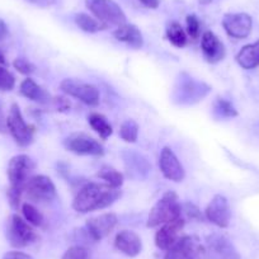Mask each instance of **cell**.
<instances>
[{
    "label": "cell",
    "mask_w": 259,
    "mask_h": 259,
    "mask_svg": "<svg viewBox=\"0 0 259 259\" xmlns=\"http://www.w3.org/2000/svg\"><path fill=\"white\" fill-rule=\"evenodd\" d=\"M121 194V189L107 183H88L75 196L73 208L79 213L102 210L113 205Z\"/></svg>",
    "instance_id": "1"
},
{
    "label": "cell",
    "mask_w": 259,
    "mask_h": 259,
    "mask_svg": "<svg viewBox=\"0 0 259 259\" xmlns=\"http://www.w3.org/2000/svg\"><path fill=\"white\" fill-rule=\"evenodd\" d=\"M182 218V205L178 194L173 191H168L163 197L153 206L148 218V228H158L170 221Z\"/></svg>",
    "instance_id": "2"
},
{
    "label": "cell",
    "mask_w": 259,
    "mask_h": 259,
    "mask_svg": "<svg viewBox=\"0 0 259 259\" xmlns=\"http://www.w3.org/2000/svg\"><path fill=\"white\" fill-rule=\"evenodd\" d=\"M87 8L108 28L109 26H123L126 23V14L114 0H85Z\"/></svg>",
    "instance_id": "3"
},
{
    "label": "cell",
    "mask_w": 259,
    "mask_h": 259,
    "mask_svg": "<svg viewBox=\"0 0 259 259\" xmlns=\"http://www.w3.org/2000/svg\"><path fill=\"white\" fill-rule=\"evenodd\" d=\"M7 128L13 136L14 141L22 148L29 146L33 143L36 128L24 121L21 109L17 103L12 104L11 109H9V114L7 117Z\"/></svg>",
    "instance_id": "4"
},
{
    "label": "cell",
    "mask_w": 259,
    "mask_h": 259,
    "mask_svg": "<svg viewBox=\"0 0 259 259\" xmlns=\"http://www.w3.org/2000/svg\"><path fill=\"white\" fill-rule=\"evenodd\" d=\"M34 169H36V164L28 155L21 154L12 158L8 164V170H7L9 183H11L9 188L22 191L24 193L27 182L31 179Z\"/></svg>",
    "instance_id": "5"
},
{
    "label": "cell",
    "mask_w": 259,
    "mask_h": 259,
    "mask_svg": "<svg viewBox=\"0 0 259 259\" xmlns=\"http://www.w3.org/2000/svg\"><path fill=\"white\" fill-rule=\"evenodd\" d=\"M37 234L28 221L19 215H12L7 225V239L13 248H26L37 240Z\"/></svg>",
    "instance_id": "6"
},
{
    "label": "cell",
    "mask_w": 259,
    "mask_h": 259,
    "mask_svg": "<svg viewBox=\"0 0 259 259\" xmlns=\"http://www.w3.org/2000/svg\"><path fill=\"white\" fill-rule=\"evenodd\" d=\"M64 146L66 150L76 155L102 156L104 154L103 145L84 133H75L69 135L64 140Z\"/></svg>",
    "instance_id": "7"
},
{
    "label": "cell",
    "mask_w": 259,
    "mask_h": 259,
    "mask_svg": "<svg viewBox=\"0 0 259 259\" xmlns=\"http://www.w3.org/2000/svg\"><path fill=\"white\" fill-rule=\"evenodd\" d=\"M60 89L68 96L79 99L88 106L96 107L99 104V91L97 87L76 79H64Z\"/></svg>",
    "instance_id": "8"
},
{
    "label": "cell",
    "mask_w": 259,
    "mask_h": 259,
    "mask_svg": "<svg viewBox=\"0 0 259 259\" xmlns=\"http://www.w3.org/2000/svg\"><path fill=\"white\" fill-rule=\"evenodd\" d=\"M24 193L27 197L36 202H50L56 197V187L51 178L46 176H32L27 182Z\"/></svg>",
    "instance_id": "9"
},
{
    "label": "cell",
    "mask_w": 259,
    "mask_h": 259,
    "mask_svg": "<svg viewBox=\"0 0 259 259\" xmlns=\"http://www.w3.org/2000/svg\"><path fill=\"white\" fill-rule=\"evenodd\" d=\"M223 27L233 38L244 39L251 33L253 19L246 13H229L224 16Z\"/></svg>",
    "instance_id": "10"
},
{
    "label": "cell",
    "mask_w": 259,
    "mask_h": 259,
    "mask_svg": "<svg viewBox=\"0 0 259 259\" xmlns=\"http://www.w3.org/2000/svg\"><path fill=\"white\" fill-rule=\"evenodd\" d=\"M205 216L213 225L221 229L228 228L229 224H230L231 210L226 197H224L221 194L213 196V198L206 207Z\"/></svg>",
    "instance_id": "11"
},
{
    "label": "cell",
    "mask_w": 259,
    "mask_h": 259,
    "mask_svg": "<svg viewBox=\"0 0 259 259\" xmlns=\"http://www.w3.org/2000/svg\"><path fill=\"white\" fill-rule=\"evenodd\" d=\"M201 245L196 236H181L168 250L164 259H196L200 254Z\"/></svg>",
    "instance_id": "12"
},
{
    "label": "cell",
    "mask_w": 259,
    "mask_h": 259,
    "mask_svg": "<svg viewBox=\"0 0 259 259\" xmlns=\"http://www.w3.org/2000/svg\"><path fill=\"white\" fill-rule=\"evenodd\" d=\"M117 223H118V219H117L116 213H102V215L94 216V218H91L87 221V233L89 234V236L93 240L99 241L106 238V236H108L113 231Z\"/></svg>",
    "instance_id": "13"
},
{
    "label": "cell",
    "mask_w": 259,
    "mask_h": 259,
    "mask_svg": "<svg viewBox=\"0 0 259 259\" xmlns=\"http://www.w3.org/2000/svg\"><path fill=\"white\" fill-rule=\"evenodd\" d=\"M159 166L166 179L173 182H182L186 177L183 165L170 148H164L160 153Z\"/></svg>",
    "instance_id": "14"
},
{
    "label": "cell",
    "mask_w": 259,
    "mask_h": 259,
    "mask_svg": "<svg viewBox=\"0 0 259 259\" xmlns=\"http://www.w3.org/2000/svg\"><path fill=\"white\" fill-rule=\"evenodd\" d=\"M183 228L184 220L182 218L161 225V228L155 234V245L161 250H168L181 238Z\"/></svg>",
    "instance_id": "15"
},
{
    "label": "cell",
    "mask_w": 259,
    "mask_h": 259,
    "mask_svg": "<svg viewBox=\"0 0 259 259\" xmlns=\"http://www.w3.org/2000/svg\"><path fill=\"white\" fill-rule=\"evenodd\" d=\"M201 49L203 56L210 64H216L225 57L226 50L223 42L213 32L206 31L201 38Z\"/></svg>",
    "instance_id": "16"
},
{
    "label": "cell",
    "mask_w": 259,
    "mask_h": 259,
    "mask_svg": "<svg viewBox=\"0 0 259 259\" xmlns=\"http://www.w3.org/2000/svg\"><path fill=\"white\" fill-rule=\"evenodd\" d=\"M114 246L124 255L136 256L143 249V241L135 231L122 230L114 238Z\"/></svg>",
    "instance_id": "17"
},
{
    "label": "cell",
    "mask_w": 259,
    "mask_h": 259,
    "mask_svg": "<svg viewBox=\"0 0 259 259\" xmlns=\"http://www.w3.org/2000/svg\"><path fill=\"white\" fill-rule=\"evenodd\" d=\"M113 36L117 41L123 42L133 49L138 50L144 46L143 33L135 24L124 23L123 26L117 27L116 31L113 32Z\"/></svg>",
    "instance_id": "18"
},
{
    "label": "cell",
    "mask_w": 259,
    "mask_h": 259,
    "mask_svg": "<svg viewBox=\"0 0 259 259\" xmlns=\"http://www.w3.org/2000/svg\"><path fill=\"white\" fill-rule=\"evenodd\" d=\"M19 92H21V94L23 97H26V98L31 99V101L33 102H37V103L45 104L54 101V99L51 98V96H50L49 92L45 91L41 85H38V84L31 78H27L22 81Z\"/></svg>",
    "instance_id": "19"
},
{
    "label": "cell",
    "mask_w": 259,
    "mask_h": 259,
    "mask_svg": "<svg viewBox=\"0 0 259 259\" xmlns=\"http://www.w3.org/2000/svg\"><path fill=\"white\" fill-rule=\"evenodd\" d=\"M236 61L245 70H251L259 66V39L244 46L236 55Z\"/></svg>",
    "instance_id": "20"
},
{
    "label": "cell",
    "mask_w": 259,
    "mask_h": 259,
    "mask_svg": "<svg viewBox=\"0 0 259 259\" xmlns=\"http://www.w3.org/2000/svg\"><path fill=\"white\" fill-rule=\"evenodd\" d=\"M88 122L89 124H91L92 128H93L103 140L108 139L109 136L113 134L112 124L109 123L107 117L103 116L102 113H91L88 117Z\"/></svg>",
    "instance_id": "21"
},
{
    "label": "cell",
    "mask_w": 259,
    "mask_h": 259,
    "mask_svg": "<svg viewBox=\"0 0 259 259\" xmlns=\"http://www.w3.org/2000/svg\"><path fill=\"white\" fill-rule=\"evenodd\" d=\"M75 23L81 31L87 32V33H97V32L107 29V27L102 24L98 19L93 18V17H91L87 13L76 14Z\"/></svg>",
    "instance_id": "22"
},
{
    "label": "cell",
    "mask_w": 259,
    "mask_h": 259,
    "mask_svg": "<svg viewBox=\"0 0 259 259\" xmlns=\"http://www.w3.org/2000/svg\"><path fill=\"white\" fill-rule=\"evenodd\" d=\"M166 38L173 46L184 47L187 44V33L178 22H171L166 28Z\"/></svg>",
    "instance_id": "23"
},
{
    "label": "cell",
    "mask_w": 259,
    "mask_h": 259,
    "mask_svg": "<svg viewBox=\"0 0 259 259\" xmlns=\"http://www.w3.org/2000/svg\"><path fill=\"white\" fill-rule=\"evenodd\" d=\"M97 176L103 179L107 184L116 187V188H121V186L123 184V174L119 173L118 170H116L112 166H102L98 173H97Z\"/></svg>",
    "instance_id": "24"
},
{
    "label": "cell",
    "mask_w": 259,
    "mask_h": 259,
    "mask_svg": "<svg viewBox=\"0 0 259 259\" xmlns=\"http://www.w3.org/2000/svg\"><path fill=\"white\" fill-rule=\"evenodd\" d=\"M119 136L126 143H136L139 136V124L134 119H126L119 127Z\"/></svg>",
    "instance_id": "25"
},
{
    "label": "cell",
    "mask_w": 259,
    "mask_h": 259,
    "mask_svg": "<svg viewBox=\"0 0 259 259\" xmlns=\"http://www.w3.org/2000/svg\"><path fill=\"white\" fill-rule=\"evenodd\" d=\"M22 213L24 216V220L28 221L32 226H37L38 228V226L44 225V215L32 203H23L22 205Z\"/></svg>",
    "instance_id": "26"
},
{
    "label": "cell",
    "mask_w": 259,
    "mask_h": 259,
    "mask_svg": "<svg viewBox=\"0 0 259 259\" xmlns=\"http://www.w3.org/2000/svg\"><path fill=\"white\" fill-rule=\"evenodd\" d=\"M127 154H128V158H126L127 168L135 165L136 166L135 171L138 174H140L141 170H144L145 173H148L149 165H148V161H146V159H144L143 156L139 155V154H136V153H127Z\"/></svg>",
    "instance_id": "27"
},
{
    "label": "cell",
    "mask_w": 259,
    "mask_h": 259,
    "mask_svg": "<svg viewBox=\"0 0 259 259\" xmlns=\"http://www.w3.org/2000/svg\"><path fill=\"white\" fill-rule=\"evenodd\" d=\"M14 85H16V78L13 74L8 69L4 68L3 65H0V91H12Z\"/></svg>",
    "instance_id": "28"
},
{
    "label": "cell",
    "mask_w": 259,
    "mask_h": 259,
    "mask_svg": "<svg viewBox=\"0 0 259 259\" xmlns=\"http://www.w3.org/2000/svg\"><path fill=\"white\" fill-rule=\"evenodd\" d=\"M187 22V34L191 37L192 39H197L200 37L201 32V24L198 18L194 14H189L186 19Z\"/></svg>",
    "instance_id": "29"
},
{
    "label": "cell",
    "mask_w": 259,
    "mask_h": 259,
    "mask_svg": "<svg viewBox=\"0 0 259 259\" xmlns=\"http://www.w3.org/2000/svg\"><path fill=\"white\" fill-rule=\"evenodd\" d=\"M61 259H89V253L84 246H70L68 250L65 251Z\"/></svg>",
    "instance_id": "30"
},
{
    "label": "cell",
    "mask_w": 259,
    "mask_h": 259,
    "mask_svg": "<svg viewBox=\"0 0 259 259\" xmlns=\"http://www.w3.org/2000/svg\"><path fill=\"white\" fill-rule=\"evenodd\" d=\"M216 109H218L219 113L224 117H236L238 116V111L235 109V107L230 103L226 99H218L216 102Z\"/></svg>",
    "instance_id": "31"
},
{
    "label": "cell",
    "mask_w": 259,
    "mask_h": 259,
    "mask_svg": "<svg viewBox=\"0 0 259 259\" xmlns=\"http://www.w3.org/2000/svg\"><path fill=\"white\" fill-rule=\"evenodd\" d=\"M13 66L19 71V73L24 74V75H31V74L34 73V70H36V66H34L31 61L23 59V57H18V59L14 60Z\"/></svg>",
    "instance_id": "32"
},
{
    "label": "cell",
    "mask_w": 259,
    "mask_h": 259,
    "mask_svg": "<svg viewBox=\"0 0 259 259\" xmlns=\"http://www.w3.org/2000/svg\"><path fill=\"white\" fill-rule=\"evenodd\" d=\"M184 211H186V213L191 219L202 220V215H201L200 210H198L197 206H194L193 203H186V205H184Z\"/></svg>",
    "instance_id": "33"
},
{
    "label": "cell",
    "mask_w": 259,
    "mask_h": 259,
    "mask_svg": "<svg viewBox=\"0 0 259 259\" xmlns=\"http://www.w3.org/2000/svg\"><path fill=\"white\" fill-rule=\"evenodd\" d=\"M3 259H33L31 255L28 254L23 253V251H18V250H13V251H8V253L4 255Z\"/></svg>",
    "instance_id": "34"
},
{
    "label": "cell",
    "mask_w": 259,
    "mask_h": 259,
    "mask_svg": "<svg viewBox=\"0 0 259 259\" xmlns=\"http://www.w3.org/2000/svg\"><path fill=\"white\" fill-rule=\"evenodd\" d=\"M24 2L32 4V6L39 7V8H49L56 3V0H24Z\"/></svg>",
    "instance_id": "35"
},
{
    "label": "cell",
    "mask_w": 259,
    "mask_h": 259,
    "mask_svg": "<svg viewBox=\"0 0 259 259\" xmlns=\"http://www.w3.org/2000/svg\"><path fill=\"white\" fill-rule=\"evenodd\" d=\"M54 102L56 103V107L59 109H69L70 108V102H68L66 98H62V97H59V98H55Z\"/></svg>",
    "instance_id": "36"
},
{
    "label": "cell",
    "mask_w": 259,
    "mask_h": 259,
    "mask_svg": "<svg viewBox=\"0 0 259 259\" xmlns=\"http://www.w3.org/2000/svg\"><path fill=\"white\" fill-rule=\"evenodd\" d=\"M139 2L149 9H156L160 4V0H139Z\"/></svg>",
    "instance_id": "37"
},
{
    "label": "cell",
    "mask_w": 259,
    "mask_h": 259,
    "mask_svg": "<svg viewBox=\"0 0 259 259\" xmlns=\"http://www.w3.org/2000/svg\"><path fill=\"white\" fill-rule=\"evenodd\" d=\"M8 33H9L8 26H7V23L3 21V19H0V42L8 37Z\"/></svg>",
    "instance_id": "38"
},
{
    "label": "cell",
    "mask_w": 259,
    "mask_h": 259,
    "mask_svg": "<svg viewBox=\"0 0 259 259\" xmlns=\"http://www.w3.org/2000/svg\"><path fill=\"white\" fill-rule=\"evenodd\" d=\"M7 118L4 117L3 108H2V104H0V134L7 133Z\"/></svg>",
    "instance_id": "39"
},
{
    "label": "cell",
    "mask_w": 259,
    "mask_h": 259,
    "mask_svg": "<svg viewBox=\"0 0 259 259\" xmlns=\"http://www.w3.org/2000/svg\"><path fill=\"white\" fill-rule=\"evenodd\" d=\"M0 65H7L6 56H4V54L2 51H0Z\"/></svg>",
    "instance_id": "40"
},
{
    "label": "cell",
    "mask_w": 259,
    "mask_h": 259,
    "mask_svg": "<svg viewBox=\"0 0 259 259\" xmlns=\"http://www.w3.org/2000/svg\"><path fill=\"white\" fill-rule=\"evenodd\" d=\"M201 3L202 4H208V3H211V2H212V0H200Z\"/></svg>",
    "instance_id": "41"
}]
</instances>
